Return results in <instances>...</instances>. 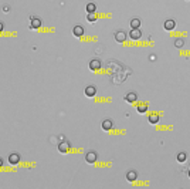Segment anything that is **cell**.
Returning a JSON list of instances; mask_svg holds the SVG:
<instances>
[{
	"instance_id": "cell-14",
	"label": "cell",
	"mask_w": 190,
	"mask_h": 189,
	"mask_svg": "<svg viewBox=\"0 0 190 189\" xmlns=\"http://www.w3.org/2000/svg\"><path fill=\"white\" fill-rule=\"evenodd\" d=\"M130 27L132 28H141V24H142V22H141V19H138V17H133L132 20H130Z\"/></svg>"
},
{
	"instance_id": "cell-9",
	"label": "cell",
	"mask_w": 190,
	"mask_h": 189,
	"mask_svg": "<svg viewBox=\"0 0 190 189\" xmlns=\"http://www.w3.org/2000/svg\"><path fill=\"white\" fill-rule=\"evenodd\" d=\"M19 162H20V155L17 152H11L9 155V164L10 165H17Z\"/></svg>"
},
{
	"instance_id": "cell-15",
	"label": "cell",
	"mask_w": 190,
	"mask_h": 189,
	"mask_svg": "<svg viewBox=\"0 0 190 189\" xmlns=\"http://www.w3.org/2000/svg\"><path fill=\"white\" fill-rule=\"evenodd\" d=\"M148 121H149L151 124H158L159 122V115L158 114H151L149 118H148Z\"/></svg>"
},
{
	"instance_id": "cell-20",
	"label": "cell",
	"mask_w": 190,
	"mask_h": 189,
	"mask_svg": "<svg viewBox=\"0 0 190 189\" xmlns=\"http://www.w3.org/2000/svg\"><path fill=\"white\" fill-rule=\"evenodd\" d=\"M146 111H148V105H146V104H142V105L138 107V112H139V114H145Z\"/></svg>"
},
{
	"instance_id": "cell-21",
	"label": "cell",
	"mask_w": 190,
	"mask_h": 189,
	"mask_svg": "<svg viewBox=\"0 0 190 189\" xmlns=\"http://www.w3.org/2000/svg\"><path fill=\"white\" fill-rule=\"evenodd\" d=\"M3 11H4V13H9V11H10V6H3Z\"/></svg>"
},
{
	"instance_id": "cell-18",
	"label": "cell",
	"mask_w": 190,
	"mask_h": 189,
	"mask_svg": "<svg viewBox=\"0 0 190 189\" xmlns=\"http://www.w3.org/2000/svg\"><path fill=\"white\" fill-rule=\"evenodd\" d=\"M183 46H185V40L183 38H176L174 40V47L176 49H182Z\"/></svg>"
},
{
	"instance_id": "cell-11",
	"label": "cell",
	"mask_w": 190,
	"mask_h": 189,
	"mask_svg": "<svg viewBox=\"0 0 190 189\" xmlns=\"http://www.w3.org/2000/svg\"><path fill=\"white\" fill-rule=\"evenodd\" d=\"M136 100H138V94H136V92H128V94H126L125 95V101L126 103H129V104H132V103H135Z\"/></svg>"
},
{
	"instance_id": "cell-4",
	"label": "cell",
	"mask_w": 190,
	"mask_h": 189,
	"mask_svg": "<svg viewBox=\"0 0 190 189\" xmlns=\"http://www.w3.org/2000/svg\"><path fill=\"white\" fill-rule=\"evenodd\" d=\"M114 37H115V40H116L118 43H124V41L126 40V37H128V34H126L124 30H118V32H115Z\"/></svg>"
},
{
	"instance_id": "cell-3",
	"label": "cell",
	"mask_w": 190,
	"mask_h": 189,
	"mask_svg": "<svg viewBox=\"0 0 190 189\" xmlns=\"http://www.w3.org/2000/svg\"><path fill=\"white\" fill-rule=\"evenodd\" d=\"M41 27V19L37 16H31L30 17V28H40Z\"/></svg>"
},
{
	"instance_id": "cell-5",
	"label": "cell",
	"mask_w": 190,
	"mask_h": 189,
	"mask_svg": "<svg viewBox=\"0 0 190 189\" xmlns=\"http://www.w3.org/2000/svg\"><path fill=\"white\" fill-rule=\"evenodd\" d=\"M84 94H85L88 98L95 97V94H97V87H95V86H88V87H85V90H84Z\"/></svg>"
},
{
	"instance_id": "cell-22",
	"label": "cell",
	"mask_w": 190,
	"mask_h": 189,
	"mask_svg": "<svg viewBox=\"0 0 190 189\" xmlns=\"http://www.w3.org/2000/svg\"><path fill=\"white\" fill-rule=\"evenodd\" d=\"M3 30H4V24H3V23L0 22V33L3 32Z\"/></svg>"
},
{
	"instance_id": "cell-2",
	"label": "cell",
	"mask_w": 190,
	"mask_h": 189,
	"mask_svg": "<svg viewBox=\"0 0 190 189\" xmlns=\"http://www.w3.org/2000/svg\"><path fill=\"white\" fill-rule=\"evenodd\" d=\"M97 158H98V154L95 151H88L85 154V162L87 164H95Z\"/></svg>"
},
{
	"instance_id": "cell-19",
	"label": "cell",
	"mask_w": 190,
	"mask_h": 189,
	"mask_svg": "<svg viewBox=\"0 0 190 189\" xmlns=\"http://www.w3.org/2000/svg\"><path fill=\"white\" fill-rule=\"evenodd\" d=\"M87 20H88L89 23H95V22H97V17H95V13H88Z\"/></svg>"
},
{
	"instance_id": "cell-1",
	"label": "cell",
	"mask_w": 190,
	"mask_h": 189,
	"mask_svg": "<svg viewBox=\"0 0 190 189\" xmlns=\"http://www.w3.org/2000/svg\"><path fill=\"white\" fill-rule=\"evenodd\" d=\"M163 28L168 30V32H172V30L176 28V22H174L173 19H166V20L163 22Z\"/></svg>"
},
{
	"instance_id": "cell-12",
	"label": "cell",
	"mask_w": 190,
	"mask_h": 189,
	"mask_svg": "<svg viewBox=\"0 0 190 189\" xmlns=\"http://www.w3.org/2000/svg\"><path fill=\"white\" fill-rule=\"evenodd\" d=\"M101 127H102V130L104 131H109V130H112V127H114V124H112V119H104L102 121V124H101Z\"/></svg>"
},
{
	"instance_id": "cell-8",
	"label": "cell",
	"mask_w": 190,
	"mask_h": 189,
	"mask_svg": "<svg viewBox=\"0 0 190 189\" xmlns=\"http://www.w3.org/2000/svg\"><path fill=\"white\" fill-rule=\"evenodd\" d=\"M129 37L132 40H139L142 37V30L141 28H132L129 32Z\"/></svg>"
},
{
	"instance_id": "cell-13",
	"label": "cell",
	"mask_w": 190,
	"mask_h": 189,
	"mask_svg": "<svg viewBox=\"0 0 190 189\" xmlns=\"http://www.w3.org/2000/svg\"><path fill=\"white\" fill-rule=\"evenodd\" d=\"M125 178L128 182H133V181H136V178H138V172H136V171H128L125 175Z\"/></svg>"
},
{
	"instance_id": "cell-24",
	"label": "cell",
	"mask_w": 190,
	"mask_h": 189,
	"mask_svg": "<svg viewBox=\"0 0 190 189\" xmlns=\"http://www.w3.org/2000/svg\"><path fill=\"white\" fill-rule=\"evenodd\" d=\"M187 175H189V178H190V169H189V172H187Z\"/></svg>"
},
{
	"instance_id": "cell-7",
	"label": "cell",
	"mask_w": 190,
	"mask_h": 189,
	"mask_svg": "<svg viewBox=\"0 0 190 189\" xmlns=\"http://www.w3.org/2000/svg\"><path fill=\"white\" fill-rule=\"evenodd\" d=\"M101 60H98V58H94L89 61V70L91 71H98L99 68H101Z\"/></svg>"
},
{
	"instance_id": "cell-17",
	"label": "cell",
	"mask_w": 190,
	"mask_h": 189,
	"mask_svg": "<svg viewBox=\"0 0 190 189\" xmlns=\"http://www.w3.org/2000/svg\"><path fill=\"white\" fill-rule=\"evenodd\" d=\"M85 9H87V13H95V10H97V4H95V3H88Z\"/></svg>"
},
{
	"instance_id": "cell-23",
	"label": "cell",
	"mask_w": 190,
	"mask_h": 189,
	"mask_svg": "<svg viewBox=\"0 0 190 189\" xmlns=\"http://www.w3.org/2000/svg\"><path fill=\"white\" fill-rule=\"evenodd\" d=\"M1 166H3V159L0 158V169H1Z\"/></svg>"
},
{
	"instance_id": "cell-6",
	"label": "cell",
	"mask_w": 190,
	"mask_h": 189,
	"mask_svg": "<svg viewBox=\"0 0 190 189\" xmlns=\"http://www.w3.org/2000/svg\"><path fill=\"white\" fill-rule=\"evenodd\" d=\"M58 151L61 154H67V152L70 151V142L68 141H60V144H58Z\"/></svg>"
},
{
	"instance_id": "cell-16",
	"label": "cell",
	"mask_w": 190,
	"mask_h": 189,
	"mask_svg": "<svg viewBox=\"0 0 190 189\" xmlns=\"http://www.w3.org/2000/svg\"><path fill=\"white\" fill-rule=\"evenodd\" d=\"M176 159H177V162L182 164V162H185L186 159H187V154H186V152H179L177 157H176Z\"/></svg>"
},
{
	"instance_id": "cell-10",
	"label": "cell",
	"mask_w": 190,
	"mask_h": 189,
	"mask_svg": "<svg viewBox=\"0 0 190 189\" xmlns=\"http://www.w3.org/2000/svg\"><path fill=\"white\" fill-rule=\"evenodd\" d=\"M84 27L82 26H80V24H77V26H74L72 27V34L75 36V37H82L84 36Z\"/></svg>"
}]
</instances>
